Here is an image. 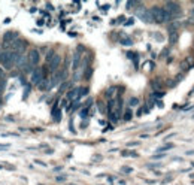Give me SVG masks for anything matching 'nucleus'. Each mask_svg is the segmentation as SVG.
Instances as JSON below:
<instances>
[{
	"instance_id": "f3484780",
	"label": "nucleus",
	"mask_w": 194,
	"mask_h": 185,
	"mask_svg": "<svg viewBox=\"0 0 194 185\" xmlns=\"http://www.w3.org/2000/svg\"><path fill=\"white\" fill-rule=\"evenodd\" d=\"M151 85H152V88H154V90H158V88L161 87L158 81H152V82H151Z\"/></svg>"
},
{
	"instance_id": "aec40b11",
	"label": "nucleus",
	"mask_w": 194,
	"mask_h": 185,
	"mask_svg": "<svg viewBox=\"0 0 194 185\" xmlns=\"http://www.w3.org/2000/svg\"><path fill=\"white\" fill-rule=\"evenodd\" d=\"M164 96V92L163 91H155L154 92V96H152V99H155V97H163Z\"/></svg>"
},
{
	"instance_id": "412c9836",
	"label": "nucleus",
	"mask_w": 194,
	"mask_h": 185,
	"mask_svg": "<svg viewBox=\"0 0 194 185\" xmlns=\"http://www.w3.org/2000/svg\"><path fill=\"white\" fill-rule=\"evenodd\" d=\"M163 157H166V154H158V155H154L152 158H155V160H160V158H163Z\"/></svg>"
},
{
	"instance_id": "bb28decb",
	"label": "nucleus",
	"mask_w": 194,
	"mask_h": 185,
	"mask_svg": "<svg viewBox=\"0 0 194 185\" xmlns=\"http://www.w3.org/2000/svg\"><path fill=\"white\" fill-rule=\"evenodd\" d=\"M64 179H66L64 176H58V178H57V181H58V182H61V181H64Z\"/></svg>"
},
{
	"instance_id": "4468645a",
	"label": "nucleus",
	"mask_w": 194,
	"mask_h": 185,
	"mask_svg": "<svg viewBox=\"0 0 194 185\" xmlns=\"http://www.w3.org/2000/svg\"><path fill=\"white\" fill-rule=\"evenodd\" d=\"M128 104H130V106H137V104H139V99L132 97V99H130V102H128Z\"/></svg>"
},
{
	"instance_id": "f257e3e1",
	"label": "nucleus",
	"mask_w": 194,
	"mask_h": 185,
	"mask_svg": "<svg viewBox=\"0 0 194 185\" xmlns=\"http://www.w3.org/2000/svg\"><path fill=\"white\" fill-rule=\"evenodd\" d=\"M136 15H137V18H140L142 21L146 22V24H152V22H154V18H152V14H151V9H146V8H144L142 5L136 9Z\"/></svg>"
},
{
	"instance_id": "f03ea898",
	"label": "nucleus",
	"mask_w": 194,
	"mask_h": 185,
	"mask_svg": "<svg viewBox=\"0 0 194 185\" xmlns=\"http://www.w3.org/2000/svg\"><path fill=\"white\" fill-rule=\"evenodd\" d=\"M151 14H152V18H154V22H155V24H164V20H163L164 8L154 6V8L151 9Z\"/></svg>"
},
{
	"instance_id": "6ab92c4d",
	"label": "nucleus",
	"mask_w": 194,
	"mask_h": 185,
	"mask_svg": "<svg viewBox=\"0 0 194 185\" xmlns=\"http://www.w3.org/2000/svg\"><path fill=\"white\" fill-rule=\"evenodd\" d=\"M112 92H115V87H111V88L106 91V97H111V96H113Z\"/></svg>"
},
{
	"instance_id": "9d476101",
	"label": "nucleus",
	"mask_w": 194,
	"mask_h": 185,
	"mask_svg": "<svg viewBox=\"0 0 194 185\" xmlns=\"http://www.w3.org/2000/svg\"><path fill=\"white\" fill-rule=\"evenodd\" d=\"M79 92H81V88H75V90L69 91V92H67V99H69V100H75L78 96H79Z\"/></svg>"
},
{
	"instance_id": "4be33fe9",
	"label": "nucleus",
	"mask_w": 194,
	"mask_h": 185,
	"mask_svg": "<svg viewBox=\"0 0 194 185\" xmlns=\"http://www.w3.org/2000/svg\"><path fill=\"white\" fill-rule=\"evenodd\" d=\"M99 111L102 114H105V108H103V103H99Z\"/></svg>"
},
{
	"instance_id": "39448f33",
	"label": "nucleus",
	"mask_w": 194,
	"mask_h": 185,
	"mask_svg": "<svg viewBox=\"0 0 194 185\" xmlns=\"http://www.w3.org/2000/svg\"><path fill=\"white\" fill-rule=\"evenodd\" d=\"M60 64H61V57H60L58 54H55V55L53 57V60H51V63L48 64V66H49V72H51V73H55V72L58 70V67H60Z\"/></svg>"
},
{
	"instance_id": "b1692460",
	"label": "nucleus",
	"mask_w": 194,
	"mask_h": 185,
	"mask_svg": "<svg viewBox=\"0 0 194 185\" xmlns=\"http://www.w3.org/2000/svg\"><path fill=\"white\" fill-rule=\"evenodd\" d=\"M5 78V72L2 70V69H0V81H2V79Z\"/></svg>"
},
{
	"instance_id": "7ed1b4c3",
	"label": "nucleus",
	"mask_w": 194,
	"mask_h": 185,
	"mask_svg": "<svg viewBox=\"0 0 194 185\" xmlns=\"http://www.w3.org/2000/svg\"><path fill=\"white\" fill-rule=\"evenodd\" d=\"M164 8L170 12V15L175 18V17H179L181 14H182V11H181V6H179V3H175V2H167L166 5H164Z\"/></svg>"
},
{
	"instance_id": "393cba45",
	"label": "nucleus",
	"mask_w": 194,
	"mask_h": 185,
	"mask_svg": "<svg viewBox=\"0 0 194 185\" xmlns=\"http://www.w3.org/2000/svg\"><path fill=\"white\" fill-rule=\"evenodd\" d=\"M133 21H134V20H133V18H130V20H127V22H125V24H127V25H132V24H133Z\"/></svg>"
},
{
	"instance_id": "5701e85b",
	"label": "nucleus",
	"mask_w": 194,
	"mask_h": 185,
	"mask_svg": "<svg viewBox=\"0 0 194 185\" xmlns=\"http://www.w3.org/2000/svg\"><path fill=\"white\" fill-rule=\"evenodd\" d=\"M137 145H139V142H130V143H128V146H137Z\"/></svg>"
},
{
	"instance_id": "a211bd4d",
	"label": "nucleus",
	"mask_w": 194,
	"mask_h": 185,
	"mask_svg": "<svg viewBox=\"0 0 194 185\" xmlns=\"http://www.w3.org/2000/svg\"><path fill=\"white\" fill-rule=\"evenodd\" d=\"M67 87H69V82H63V84H61V87H60V92L66 91V90H67Z\"/></svg>"
},
{
	"instance_id": "f8f14e48",
	"label": "nucleus",
	"mask_w": 194,
	"mask_h": 185,
	"mask_svg": "<svg viewBox=\"0 0 194 185\" xmlns=\"http://www.w3.org/2000/svg\"><path fill=\"white\" fill-rule=\"evenodd\" d=\"M173 146H175L173 143H167V145H164V146H161L158 151H160V152H163V151H167V149H172Z\"/></svg>"
},
{
	"instance_id": "6e6552de",
	"label": "nucleus",
	"mask_w": 194,
	"mask_h": 185,
	"mask_svg": "<svg viewBox=\"0 0 194 185\" xmlns=\"http://www.w3.org/2000/svg\"><path fill=\"white\" fill-rule=\"evenodd\" d=\"M29 63V58H27V55H18L17 57V60H15V66L17 67H20V69H24L25 67V64Z\"/></svg>"
},
{
	"instance_id": "0eeeda50",
	"label": "nucleus",
	"mask_w": 194,
	"mask_h": 185,
	"mask_svg": "<svg viewBox=\"0 0 194 185\" xmlns=\"http://www.w3.org/2000/svg\"><path fill=\"white\" fill-rule=\"evenodd\" d=\"M17 39H20V37H18V33H17V32H6V33L3 34V41H5V42H8V43H12V42H15Z\"/></svg>"
},
{
	"instance_id": "20e7f679",
	"label": "nucleus",
	"mask_w": 194,
	"mask_h": 185,
	"mask_svg": "<svg viewBox=\"0 0 194 185\" xmlns=\"http://www.w3.org/2000/svg\"><path fill=\"white\" fill-rule=\"evenodd\" d=\"M27 58H29V64L33 66V67H36V66L39 64V61H41V52L33 48V49H30Z\"/></svg>"
},
{
	"instance_id": "9b49d317",
	"label": "nucleus",
	"mask_w": 194,
	"mask_h": 185,
	"mask_svg": "<svg viewBox=\"0 0 194 185\" xmlns=\"http://www.w3.org/2000/svg\"><path fill=\"white\" fill-rule=\"evenodd\" d=\"M132 116H133L132 111H130V109H127L125 114H124V120H125V121H130V120H132Z\"/></svg>"
},
{
	"instance_id": "ddd939ff",
	"label": "nucleus",
	"mask_w": 194,
	"mask_h": 185,
	"mask_svg": "<svg viewBox=\"0 0 194 185\" xmlns=\"http://www.w3.org/2000/svg\"><path fill=\"white\" fill-rule=\"evenodd\" d=\"M123 157H137V154L133 151H123Z\"/></svg>"
},
{
	"instance_id": "dca6fc26",
	"label": "nucleus",
	"mask_w": 194,
	"mask_h": 185,
	"mask_svg": "<svg viewBox=\"0 0 194 185\" xmlns=\"http://www.w3.org/2000/svg\"><path fill=\"white\" fill-rule=\"evenodd\" d=\"M121 43L123 45H132L133 41H132V39H128V37H125V39H121Z\"/></svg>"
},
{
	"instance_id": "1a4fd4ad",
	"label": "nucleus",
	"mask_w": 194,
	"mask_h": 185,
	"mask_svg": "<svg viewBox=\"0 0 194 185\" xmlns=\"http://www.w3.org/2000/svg\"><path fill=\"white\" fill-rule=\"evenodd\" d=\"M81 51L82 48H79L76 52H75V55H73V70L78 69V66H79V60H81Z\"/></svg>"
},
{
	"instance_id": "2eb2a0df",
	"label": "nucleus",
	"mask_w": 194,
	"mask_h": 185,
	"mask_svg": "<svg viewBox=\"0 0 194 185\" xmlns=\"http://www.w3.org/2000/svg\"><path fill=\"white\" fill-rule=\"evenodd\" d=\"M170 34H172V36H170V42L175 43V42L178 41V32H172Z\"/></svg>"
},
{
	"instance_id": "a878e982",
	"label": "nucleus",
	"mask_w": 194,
	"mask_h": 185,
	"mask_svg": "<svg viewBox=\"0 0 194 185\" xmlns=\"http://www.w3.org/2000/svg\"><path fill=\"white\" fill-rule=\"evenodd\" d=\"M124 172H127V173H130V172H132V169L130 167H125V169H123Z\"/></svg>"
},
{
	"instance_id": "423d86ee",
	"label": "nucleus",
	"mask_w": 194,
	"mask_h": 185,
	"mask_svg": "<svg viewBox=\"0 0 194 185\" xmlns=\"http://www.w3.org/2000/svg\"><path fill=\"white\" fill-rule=\"evenodd\" d=\"M42 79H43V72L41 69H34L33 73H32V82L36 84V85H39V82H41Z\"/></svg>"
}]
</instances>
